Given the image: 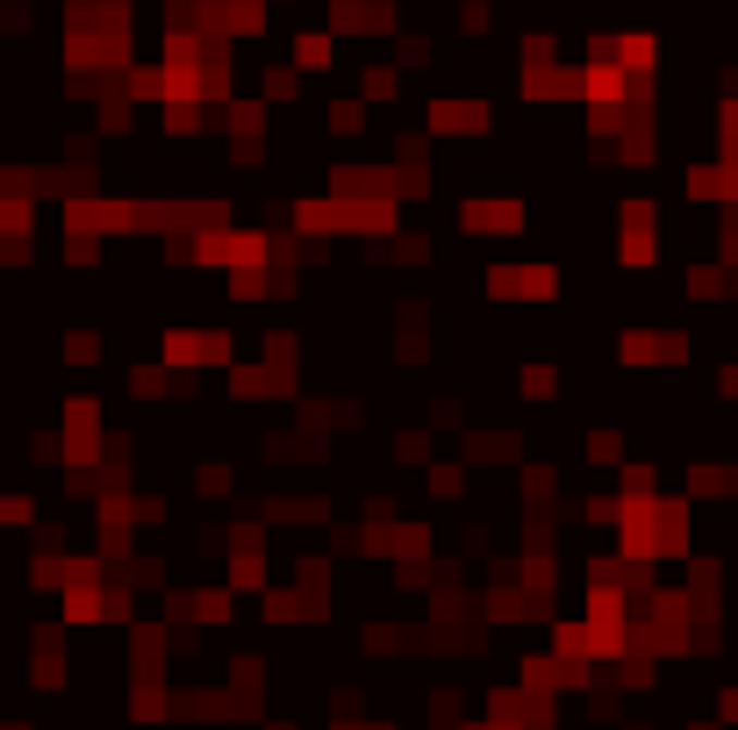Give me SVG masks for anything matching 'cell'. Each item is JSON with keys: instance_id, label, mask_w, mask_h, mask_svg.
<instances>
[{"instance_id": "cell-1", "label": "cell", "mask_w": 738, "mask_h": 730, "mask_svg": "<svg viewBox=\"0 0 738 730\" xmlns=\"http://www.w3.org/2000/svg\"><path fill=\"white\" fill-rule=\"evenodd\" d=\"M466 230H473V237H516V230H524V208L516 201H473L466 208Z\"/></svg>"}, {"instance_id": "cell-2", "label": "cell", "mask_w": 738, "mask_h": 730, "mask_svg": "<svg viewBox=\"0 0 738 730\" xmlns=\"http://www.w3.org/2000/svg\"><path fill=\"white\" fill-rule=\"evenodd\" d=\"M294 65H302V72L330 65V36H302V44H294Z\"/></svg>"}, {"instance_id": "cell-3", "label": "cell", "mask_w": 738, "mask_h": 730, "mask_svg": "<svg viewBox=\"0 0 738 730\" xmlns=\"http://www.w3.org/2000/svg\"><path fill=\"white\" fill-rule=\"evenodd\" d=\"M366 101H395V72H388V65L366 72Z\"/></svg>"}]
</instances>
